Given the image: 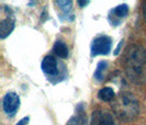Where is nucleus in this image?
<instances>
[{
    "instance_id": "f257e3e1",
    "label": "nucleus",
    "mask_w": 146,
    "mask_h": 125,
    "mask_svg": "<svg viewBox=\"0 0 146 125\" xmlns=\"http://www.w3.org/2000/svg\"><path fill=\"white\" fill-rule=\"evenodd\" d=\"M123 65L127 78L141 85L146 80V50L139 44L126 47L123 56Z\"/></svg>"
},
{
    "instance_id": "f03ea898",
    "label": "nucleus",
    "mask_w": 146,
    "mask_h": 125,
    "mask_svg": "<svg viewBox=\"0 0 146 125\" xmlns=\"http://www.w3.org/2000/svg\"><path fill=\"white\" fill-rule=\"evenodd\" d=\"M111 108L117 118L123 122H131L135 120L139 113V101L129 91L119 93L111 103Z\"/></svg>"
},
{
    "instance_id": "7ed1b4c3",
    "label": "nucleus",
    "mask_w": 146,
    "mask_h": 125,
    "mask_svg": "<svg viewBox=\"0 0 146 125\" xmlns=\"http://www.w3.org/2000/svg\"><path fill=\"white\" fill-rule=\"evenodd\" d=\"M112 47V38L108 35H99L94 38L90 51L91 56L95 57L98 55H108Z\"/></svg>"
},
{
    "instance_id": "20e7f679",
    "label": "nucleus",
    "mask_w": 146,
    "mask_h": 125,
    "mask_svg": "<svg viewBox=\"0 0 146 125\" xmlns=\"http://www.w3.org/2000/svg\"><path fill=\"white\" fill-rule=\"evenodd\" d=\"M19 106H20L19 96L13 91L7 92L6 96L3 97V100H2V108H3L5 113L9 116H13L15 112L19 109Z\"/></svg>"
},
{
    "instance_id": "39448f33",
    "label": "nucleus",
    "mask_w": 146,
    "mask_h": 125,
    "mask_svg": "<svg viewBox=\"0 0 146 125\" xmlns=\"http://www.w3.org/2000/svg\"><path fill=\"white\" fill-rule=\"evenodd\" d=\"M91 125H115L113 115L106 110H96L91 116Z\"/></svg>"
},
{
    "instance_id": "423d86ee",
    "label": "nucleus",
    "mask_w": 146,
    "mask_h": 125,
    "mask_svg": "<svg viewBox=\"0 0 146 125\" xmlns=\"http://www.w3.org/2000/svg\"><path fill=\"white\" fill-rule=\"evenodd\" d=\"M42 71L47 76H56L58 74V63L57 59L52 55L45 56L41 64Z\"/></svg>"
},
{
    "instance_id": "0eeeda50",
    "label": "nucleus",
    "mask_w": 146,
    "mask_h": 125,
    "mask_svg": "<svg viewBox=\"0 0 146 125\" xmlns=\"http://www.w3.org/2000/svg\"><path fill=\"white\" fill-rule=\"evenodd\" d=\"M15 23L13 18L8 17L6 19L1 20V22H0V38L1 40L7 38L15 30Z\"/></svg>"
},
{
    "instance_id": "6e6552de",
    "label": "nucleus",
    "mask_w": 146,
    "mask_h": 125,
    "mask_svg": "<svg viewBox=\"0 0 146 125\" xmlns=\"http://www.w3.org/2000/svg\"><path fill=\"white\" fill-rule=\"evenodd\" d=\"M66 125H88V118L86 112L82 109V106H79L76 111V114H74L72 118L68 120Z\"/></svg>"
},
{
    "instance_id": "1a4fd4ad",
    "label": "nucleus",
    "mask_w": 146,
    "mask_h": 125,
    "mask_svg": "<svg viewBox=\"0 0 146 125\" xmlns=\"http://www.w3.org/2000/svg\"><path fill=\"white\" fill-rule=\"evenodd\" d=\"M53 51L55 53V55L58 56L59 58H67L68 55H69L68 46L66 45L65 42H63L60 40L55 42V44L53 46Z\"/></svg>"
},
{
    "instance_id": "9d476101",
    "label": "nucleus",
    "mask_w": 146,
    "mask_h": 125,
    "mask_svg": "<svg viewBox=\"0 0 146 125\" xmlns=\"http://www.w3.org/2000/svg\"><path fill=\"white\" fill-rule=\"evenodd\" d=\"M115 97V92L111 87H103L98 92V98L104 102H112Z\"/></svg>"
},
{
    "instance_id": "9b49d317",
    "label": "nucleus",
    "mask_w": 146,
    "mask_h": 125,
    "mask_svg": "<svg viewBox=\"0 0 146 125\" xmlns=\"http://www.w3.org/2000/svg\"><path fill=\"white\" fill-rule=\"evenodd\" d=\"M127 15H129V7H127V5L123 3V5H120V6L115 7L114 9H112V11L110 12L109 15V18L113 17V18L117 19V21L120 22V20L125 18Z\"/></svg>"
},
{
    "instance_id": "f8f14e48",
    "label": "nucleus",
    "mask_w": 146,
    "mask_h": 125,
    "mask_svg": "<svg viewBox=\"0 0 146 125\" xmlns=\"http://www.w3.org/2000/svg\"><path fill=\"white\" fill-rule=\"evenodd\" d=\"M107 67H108V63L104 62V60H101L98 63L97 65V68H96V71H95V80L100 82V81L103 80L104 78V75H106V70H107Z\"/></svg>"
},
{
    "instance_id": "ddd939ff",
    "label": "nucleus",
    "mask_w": 146,
    "mask_h": 125,
    "mask_svg": "<svg viewBox=\"0 0 146 125\" xmlns=\"http://www.w3.org/2000/svg\"><path fill=\"white\" fill-rule=\"evenodd\" d=\"M55 3L56 5H58V7L63 10V11H65V12H68L70 9H72V5H73V2L72 1H55Z\"/></svg>"
},
{
    "instance_id": "4468645a",
    "label": "nucleus",
    "mask_w": 146,
    "mask_h": 125,
    "mask_svg": "<svg viewBox=\"0 0 146 125\" xmlns=\"http://www.w3.org/2000/svg\"><path fill=\"white\" fill-rule=\"evenodd\" d=\"M29 121H30V116H25V118H22L20 122H18L17 125H28L29 124Z\"/></svg>"
},
{
    "instance_id": "2eb2a0df",
    "label": "nucleus",
    "mask_w": 146,
    "mask_h": 125,
    "mask_svg": "<svg viewBox=\"0 0 146 125\" xmlns=\"http://www.w3.org/2000/svg\"><path fill=\"white\" fill-rule=\"evenodd\" d=\"M78 5L80 6V7H86V6H88L89 5V1H78Z\"/></svg>"
},
{
    "instance_id": "dca6fc26",
    "label": "nucleus",
    "mask_w": 146,
    "mask_h": 125,
    "mask_svg": "<svg viewBox=\"0 0 146 125\" xmlns=\"http://www.w3.org/2000/svg\"><path fill=\"white\" fill-rule=\"evenodd\" d=\"M143 15H144V19H145L146 21V2L145 5H144V7H143Z\"/></svg>"
}]
</instances>
